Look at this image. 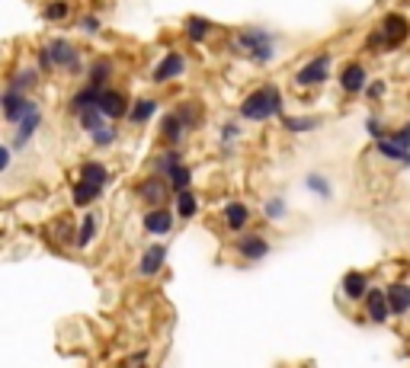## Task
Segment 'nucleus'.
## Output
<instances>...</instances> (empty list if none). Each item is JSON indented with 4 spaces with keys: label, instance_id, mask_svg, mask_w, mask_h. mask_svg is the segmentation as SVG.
Wrapping results in <instances>:
<instances>
[{
    "label": "nucleus",
    "instance_id": "nucleus-1",
    "mask_svg": "<svg viewBox=\"0 0 410 368\" xmlns=\"http://www.w3.org/2000/svg\"><path fill=\"white\" fill-rule=\"evenodd\" d=\"M282 112V90L279 87H257L253 93H247V100L241 102V119L247 122H266L272 116H279Z\"/></svg>",
    "mask_w": 410,
    "mask_h": 368
},
{
    "label": "nucleus",
    "instance_id": "nucleus-2",
    "mask_svg": "<svg viewBox=\"0 0 410 368\" xmlns=\"http://www.w3.org/2000/svg\"><path fill=\"white\" fill-rule=\"evenodd\" d=\"M234 45L244 48V52H250V58L257 61V65H270L272 58H276V36H272L270 29H263V26L241 29V32L234 36Z\"/></svg>",
    "mask_w": 410,
    "mask_h": 368
},
{
    "label": "nucleus",
    "instance_id": "nucleus-3",
    "mask_svg": "<svg viewBox=\"0 0 410 368\" xmlns=\"http://www.w3.org/2000/svg\"><path fill=\"white\" fill-rule=\"evenodd\" d=\"M0 106H3V122L7 125H19L23 119H29V116H36L39 112V102L29 100L26 93H17V90H3V96H0Z\"/></svg>",
    "mask_w": 410,
    "mask_h": 368
},
{
    "label": "nucleus",
    "instance_id": "nucleus-4",
    "mask_svg": "<svg viewBox=\"0 0 410 368\" xmlns=\"http://www.w3.org/2000/svg\"><path fill=\"white\" fill-rule=\"evenodd\" d=\"M330 65H334V58L327 55V52H321V55H314V58H308L305 65L299 67V74H295V83L305 87V90L321 87V83L330 77Z\"/></svg>",
    "mask_w": 410,
    "mask_h": 368
},
{
    "label": "nucleus",
    "instance_id": "nucleus-5",
    "mask_svg": "<svg viewBox=\"0 0 410 368\" xmlns=\"http://www.w3.org/2000/svg\"><path fill=\"white\" fill-rule=\"evenodd\" d=\"M45 52L52 55L55 67H65L67 74H80L84 65H80V52H77L74 42H67V39H52L45 45Z\"/></svg>",
    "mask_w": 410,
    "mask_h": 368
},
{
    "label": "nucleus",
    "instance_id": "nucleus-6",
    "mask_svg": "<svg viewBox=\"0 0 410 368\" xmlns=\"http://www.w3.org/2000/svg\"><path fill=\"white\" fill-rule=\"evenodd\" d=\"M173 193L170 189V180H164V176H144L138 186H135V195H138L144 205H151V208H164V202H167V195Z\"/></svg>",
    "mask_w": 410,
    "mask_h": 368
},
{
    "label": "nucleus",
    "instance_id": "nucleus-7",
    "mask_svg": "<svg viewBox=\"0 0 410 368\" xmlns=\"http://www.w3.org/2000/svg\"><path fill=\"white\" fill-rule=\"evenodd\" d=\"M234 247V253L241 259H247V263H257V259H263V257H270V240L263 237V234H244V237H237L231 243Z\"/></svg>",
    "mask_w": 410,
    "mask_h": 368
},
{
    "label": "nucleus",
    "instance_id": "nucleus-8",
    "mask_svg": "<svg viewBox=\"0 0 410 368\" xmlns=\"http://www.w3.org/2000/svg\"><path fill=\"white\" fill-rule=\"evenodd\" d=\"M183 74H186V55L170 52V55H164L158 65H154L151 80L154 83H170V80H177V77H183Z\"/></svg>",
    "mask_w": 410,
    "mask_h": 368
},
{
    "label": "nucleus",
    "instance_id": "nucleus-9",
    "mask_svg": "<svg viewBox=\"0 0 410 368\" xmlns=\"http://www.w3.org/2000/svg\"><path fill=\"white\" fill-rule=\"evenodd\" d=\"M164 263H167V243H151L138 259V276L141 279H154L160 269H164Z\"/></svg>",
    "mask_w": 410,
    "mask_h": 368
},
{
    "label": "nucleus",
    "instance_id": "nucleus-10",
    "mask_svg": "<svg viewBox=\"0 0 410 368\" xmlns=\"http://www.w3.org/2000/svg\"><path fill=\"white\" fill-rule=\"evenodd\" d=\"M340 87H343L346 93H365L369 90V74H365V67L359 65V61H349V65L340 71Z\"/></svg>",
    "mask_w": 410,
    "mask_h": 368
},
{
    "label": "nucleus",
    "instance_id": "nucleus-11",
    "mask_svg": "<svg viewBox=\"0 0 410 368\" xmlns=\"http://www.w3.org/2000/svg\"><path fill=\"white\" fill-rule=\"evenodd\" d=\"M186 131H189V125L183 122L180 112H167V116L160 119V138H164V144H167V147H177Z\"/></svg>",
    "mask_w": 410,
    "mask_h": 368
},
{
    "label": "nucleus",
    "instance_id": "nucleus-12",
    "mask_svg": "<svg viewBox=\"0 0 410 368\" xmlns=\"http://www.w3.org/2000/svg\"><path fill=\"white\" fill-rule=\"evenodd\" d=\"M382 32H385V48H398L407 39L410 26H407V19L401 17V13H388L382 23Z\"/></svg>",
    "mask_w": 410,
    "mask_h": 368
},
{
    "label": "nucleus",
    "instance_id": "nucleus-13",
    "mask_svg": "<svg viewBox=\"0 0 410 368\" xmlns=\"http://www.w3.org/2000/svg\"><path fill=\"white\" fill-rule=\"evenodd\" d=\"M365 314H369L372 323H388L391 304H388V294H385L382 288H372V292H369V298H365Z\"/></svg>",
    "mask_w": 410,
    "mask_h": 368
},
{
    "label": "nucleus",
    "instance_id": "nucleus-14",
    "mask_svg": "<svg viewBox=\"0 0 410 368\" xmlns=\"http://www.w3.org/2000/svg\"><path fill=\"white\" fill-rule=\"evenodd\" d=\"M100 112L106 116V119H122L125 112H129V102H125V93L112 90V87H106L100 96Z\"/></svg>",
    "mask_w": 410,
    "mask_h": 368
},
{
    "label": "nucleus",
    "instance_id": "nucleus-15",
    "mask_svg": "<svg viewBox=\"0 0 410 368\" xmlns=\"http://www.w3.org/2000/svg\"><path fill=\"white\" fill-rule=\"evenodd\" d=\"M144 230L154 234V237L170 234V230H173V212H170V208H148V215H144Z\"/></svg>",
    "mask_w": 410,
    "mask_h": 368
},
{
    "label": "nucleus",
    "instance_id": "nucleus-16",
    "mask_svg": "<svg viewBox=\"0 0 410 368\" xmlns=\"http://www.w3.org/2000/svg\"><path fill=\"white\" fill-rule=\"evenodd\" d=\"M388 294V304H391V314L394 317H404L410 311V285L407 282H391V285L385 288Z\"/></svg>",
    "mask_w": 410,
    "mask_h": 368
},
{
    "label": "nucleus",
    "instance_id": "nucleus-17",
    "mask_svg": "<svg viewBox=\"0 0 410 368\" xmlns=\"http://www.w3.org/2000/svg\"><path fill=\"white\" fill-rule=\"evenodd\" d=\"M369 276L365 272H346L343 276V294L349 298V301H365L369 298Z\"/></svg>",
    "mask_w": 410,
    "mask_h": 368
},
{
    "label": "nucleus",
    "instance_id": "nucleus-18",
    "mask_svg": "<svg viewBox=\"0 0 410 368\" xmlns=\"http://www.w3.org/2000/svg\"><path fill=\"white\" fill-rule=\"evenodd\" d=\"M180 164H183V154H180V147H167L164 154H158L154 160H151V173H154V176H164V180H167V176L173 173Z\"/></svg>",
    "mask_w": 410,
    "mask_h": 368
},
{
    "label": "nucleus",
    "instance_id": "nucleus-19",
    "mask_svg": "<svg viewBox=\"0 0 410 368\" xmlns=\"http://www.w3.org/2000/svg\"><path fill=\"white\" fill-rule=\"evenodd\" d=\"M102 90H106V87H90V83H87L84 90L74 93V100H71V109H74L77 116H80V112H87V109H100Z\"/></svg>",
    "mask_w": 410,
    "mask_h": 368
},
{
    "label": "nucleus",
    "instance_id": "nucleus-20",
    "mask_svg": "<svg viewBox=\"0 0 410 368\" xmlns=\"http://www.w3.org/2000/svg\"><path fill=\"white\" fill-rule=\"evenodd\" d=\"M77 176H80L84 183L106 186V183H109V166L100 164V160H84V164L77 166Z\"/></svg>",
    "mask_w": 410,
    "mask_h": 368
},
{
    "label": "nucleus",
    "instance_id": "nucleus-21",
    "mask_svg": "<svg viewBox=\"0 0 410 368\" xmlns=\"http://www.w3.org/2000/svg\"><path fill=\"white\" fill-rule=\"evenodd\" d=\"M100 195H102V186H94V183H84V180H77L74 189H71V202H74L77 208H90V205H94Z\"/></svg>",
    "mask_w": 410,
    "mask_h": 368
},
{
    "label": "nucleus",
    "instance_id": "nucleus-22",
    "mask_svg": "<svg viewBox=\"0 0 410 368\" xmlns=\"http://www.w3.org/2000/svg\"><path fill=\"white\" fill-rule=\"evenodd\" d=\"M250 221V208L244 202H228L224 205V228L228 230H244Z\"/></svg>",
    "mask_w": 410,
    "mask_h": 368
},
{
    "label": "nucleus",
    "instance_id": "nucleus-23",
    "mask_svg": "<svg viewBox=\"0 0 410 368\" xmlns=\"http://www.w3.org/2000/svg\"><path fill=\"white\" fill-rule=\"evenodd\" d=\"M39 125H42V112H36V116H29V119H23V122L17 125V135H13L10 147H26L29 141H32V135L39 131Z\"/></svg>",
    "mask_w": 410,
    "mask_h": 368
},
{
    "label": "nucleus",
    "instance_id": "nucleus-24",
    "mask_svg": "<svg viewBox=\"0 0 410 368\" xmlns=\"http://www.w3.org/2000/svg\"><path fill=\"white\" fill-rule=\"evenodd\" d=\"M154 116H158V102H154V100H144V96H141V100L131 102V109H129V122H131V125H148Z\"/></svg>",
    "mask_w": 410,
    "mask_h": 368
},
{
    "label": "nucleus",
    "instance_id": "nucleus-25",
    "mask_svg": "<svg viewBox=\"0 0 410 368\" xmlns=\"http://www.w3.org/2000/svg\"><path fill=\"white\" fill-rule=\"evenodd\" d=\"M173 205H177V215H180L183 221L196 218V212H199V202H196V193H193V189L173 193Z\"/></svg>",
    "mask_w": 410,
    "mask_h": 368
},
{
    "label": "nucleus",
    "instance_id": "nucleus-26",
    "mask_svg": "<svg viewBox=\"0 0 410 368\" xmlns=\"http://www.w3.org/2000/svg\"><path fill=\"white\" fill-rule=\"evenodd\" d=\"M39 83V71H32V67H23V71H13L10 74V90H17V93H29L32 87Z\"/></svg>",
    "mask_w": 410,
    "mask_h": 368
},
{
    "label": "nucleus",
    "instance_id": "nucleus-27",
    "mask_svg": "<svg viewBox=\"0 0 410 368\" xmlns=\"http://www.w3.org/2000/svg\"><path fill=\"white\" fill-rule=\"evenodd\" d=\"M208 32H212V23H208L205 17H189L186 19V39L193 42V45H202Z\"/></svg>",
    "mask_w": 410,
    "mask_h": 368
},
{
    "label": "nucleus",
    "instance_id": "nucleus-28",
    "mask_svg": "<svg viewBox=\"0 0 410 368\" xmlns=\"http://www.w3.org/2000/svg\"><path fill=\"white\" fill-rule=\"evenodd\" d=\"M321 125V119H311V116H282V129L292 131V135H301V131H314Z\"/></svg>",
    "mask_w": 410,
    "mask_h": 368
},
{
    "label": "nucleus",
    "instance_id": "nucleus-29",
    "mask_svg": "<svg viewBox=\"0 0 410 368\" xmlns=\"http://www.w3.org/2000/svg\"><path fill=\"white\" fill-rule=\"evenodd\" d=\"M375 151L385 157V160H398V164H404V166H410V151H404V147H398V144H391L388 138H382V141H375Z\"/></svg>",
    "mask_w": 410,
    "mask_h": 368
},
{
    "label": "nucleus",
    "instance_id": "nucleus-30",
    "mask_svg": "<svg viewBox=\"0 0 410 368\" xmlns=\"http://www.w3.org/2000/svg\"><path fill=\"white\" fill-rule=\"evenodd\" d=\"M87 77H90V87H102L112 77V58H96L90 71H87Z\"/></svg>",
    "mask_w": 410,
    "mask_h": 368
},
{
    "label": "nucleus",
    "instance_id": "nucleus-31",
    "mask_svg": "<svg viewBox=\"0 0 410 368\" xmlns=\"http://www.w3.org/2000/svg\"><path fill=\"white\" fill-rule=\"evenodd\" d=\"M77 125H80L87 135H96L102 125H109V119H106L100 109H87V112H80V116H77Z\"/></svg>",
    "mask_w": 410,
    "mask_h": 368
},
{
    "label": "nucleus",
    "instance_id": "nucleus-32",
    "mask_svg": "<svg viewBox=\"0 0 410 368\" xmlns=\"http://www.w3.org/2000/svg\"><path fill=\"white\" fill-rule=\"evenodd\" d=\"M305 186H308V193H314L317 199H330L334 195V186H330V180L324 173H308Z\"/></svg>",
    "mask_w": 410,
    "mask_h": 368
},
{
    "label": "nucleus",
    "instance_id": "nucleus-33",
    "mask_svg": "<svg viewBox=\"0 0 410 368\" xmlns=\"http://www.w3.org/2000/svg\"><path fill=\"white\" fill-rule=\"evenodd\" d=\"M96 215H84V221H80V234H77V250H87L90 243H94L96 237Z\"/></svg>",
    "mask_w": 410,
    "mask_h": 368
},
{
    "label": "nucleus",
    "instance_id": "nucleus-34",
    "mask_svg": "<svg viewBox=\"0 0 410 368\" xmlns=\"http://www.w3.org/2000/svg\"><path fill=\"white\" fill-rule=\"evenodd\" d=\"M167 180H170V189H173V193H183V189H189V183H193V170H189L186 164H180Z\"/></svg>",
    "mask_w": 410,
    "mask_h": 368
},
{
    "label": "nucleus",
    "instance_id": "nucleus-35",
    "mask_svg": "<svg viewBox=\"0 0 410 368\" xmlns=\"http://www.w3.org/2000/svg\"><path fill=\"white\" fill-rule=\"evenodd\" d=\"M263 215H266L270 221H282L285 215H289V205L282 202V195H272V199L263 202Z\"/></svg>",
    "mask_w": 410,
    "mask_h": 368
},
{
    "label": "nucleus",
    "instance_id": "nucleus-36",
    "mask_svg": "<svg viewBox=\"0 0 410 368\" xmlns=\"http://www.w3.org/2000/svg\"><path fill=\"white\" fill-rule=\"evenodd\" d=\"M71 17V7H67L65 0H52L45 7V19L48 23H61V19H67Z\"/></svg>",
    "mask_w": 410,
    "mask_h": 368
},
{
    "label": "nucleus",
    "instance_id": "nucleus-37",
    "mask_svg": "<svg viewBox=\"0 0 410 368\" xmlns=\"http://www.w3.org/2000/svg\"><path fill=\"white\" fill-rule=\"evenodd\" d=\"M385 138L391 141V144L404 147V151H410V122L401 125V129H394V131H385Z\"/></svg>",
    "mask_w": 410,
    "mask_h": 368
},
{
    "label": "nucleus",
    "instance_id": "nucleus-38",
    "mask_svg": "<svg viewBox=\"0 0 410 368\" xmlns=\"http://www.w3.org/2000/svg\"><path fill=\"white\" fill-rule=\"evenodd\" d=\"M90 138H94V147H109L112 141H116V129H112V125H102L96 135H90Z\"/></svg>",
    "mask_w": 410,
    "mask_h": 368
},
{
    "label": "nucleus",
    "instance_id": "nucleus-39",
    "mask_svg": "<svg viewBox=\"0 0 410 368\" xmlns=\"http://www.w3.org/2000/svg\"><path fill=\"white\" fill-rule=\"evenodd\" d=\"M365 131L372 135L375 141H382L385 138V125H382V119L378 116H369V122H365Z\"/></svg>",
    "mask_w": 410,
    "mask_h": 368
},
{
    "label": "nucleus",
    "instance_id": "nucleus-40",
    "mask_svg": "<svg viewBox=\"0 0 410 368\" xmlns=\"http://www.w3.org/2000/svg\"><path fill=\"white\" fill-rule=\"evenodd\" d=\"M385 93H388V83H385V80H375V83H369V90H365V96H369L372 102H378V100L385 96Z\"/></svg>",
    "mask_w": 410,
    "mask_h": 368
},
{
    "label": "nucleus",
    "instance_id": "nucleus-41",
    "mask_svg": "<svg viewBox=\"0 0 410 368\" xmlns=\"http://www.w3.org/2000/svg\"><path fill=\"white\" fill-rule=\"evenodd\" d=\"M80 29H84V32H100V29H102V19L94 17V13H87V17H80Z\"/></svg>",
    "mask_w": 410,
    "mask_h": 368
},
{
    "label": "nucleus",
    "instance_id": "nucleus-42",
    "mask_svg": "<svg viewBox=\"0 0 410 368\" xmlns=\"http://www.w3.org/2000/svg\"><path fill=\"white\" fill-rule=\"evenodd\" d=\"M237 135H241V131H237V125H231V122H228V125H222V144L224 147H231V141H237Z\"/></svg>",
    "mask_w": 410,
    "mask_h": 368
},
{
    "label": "nucleus",
    "instance_id": "nucleus-43",
    "mask_svg": "<svg viewBox=\"0 0 410 368\" xmlns=\"http://www.w3.org/2000/svg\"><path fill=\"white\" fill-rule=\"evenodd\" d=\"M10 164H13V147H10V144H3V147H0V170L7 173V170H10Z\"/></svg>",
    "mask_w": 410,
    "mask_h": 368
},
{
    "label": "nucleus",
    "instance_id": "nucleus-44",
    "mask_svg": "<svg viewBox=\"0 0 410 368\" xmlns=\"http://www.w3.org/2000/svg\"><path fill=\"white\" fill-rule=\"evenodd\" d=\"M39 71H55V61H52V55H48L45 48H42V52H39Z\"/></svg>",
    "mask_w": 410,
    "mask_h": 368
},
{
    "label": "nucleus",
    "instance_id": "nucleus-45",
    "mask_svg": "<svg viewBox=\"0 0 410 368\" xmlns=\"http://www.w3.org/2000/svg\"><path fill=\"white\" fill-rule=\"evenodd\" d=\"M385 45V32H372L369 36V48H382Z\"/></svg>",
    "mask_w": 410,
    "mask_h": 368
}]
</instances>
